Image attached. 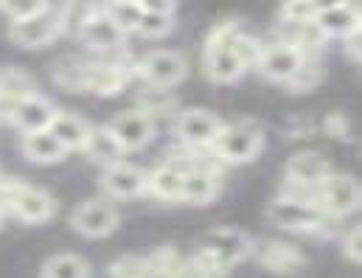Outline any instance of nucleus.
Here are the masks:
<instances>
[{
    "instance_id": "1",
    "label": "nucleus",
    "mask_w": 362,
    "mask_h": 278,
    "mask_svg": "<svg viewBox=\"0 0 362 278\" xmlns=\"http://www.w3.org/2000/svg\"><path fill=\"white\" fill-rule=\"evenodd\" d=\"M0 202L6 205V211L28 225L48 222L57 214V199L48 191L23 180H0Z\"/></svg>"
},
{
    "instance_id": "2",
    "label": "nucleus",
    "mask_w": 362,
    "mask_h": 278,
    "mask_svg": "<svg viewBox=\"0 0 362 278\" xmlns=\"http://www.w3.org/2000/svg\"><path fill=\"white\" fill-rule=\"evenodd\" d=\"M267 219L275 228L292 231V233H323L329 216L320 214V208L298 194H281L267 208Z\"/></svg>"
},
{
    "instance_id": "3",
    "label": "nucleus",
    "mask_w": 362,
    "mask_h": 278,
    "mask_svg": "<svg viewBox=\"0 0 362 278\" xmlns=\"http://www.w3.org/2000/svg\"><path fill=\"white\" fill-rule=\"evenodd\" d=\"M262 149H264V132L253 121L222 124L216 141L211 144V152L219 163H250Z\"/></svg>"
},
{
    "instance_id": "4",
    "label": "nucleus",
    "mask_w": 362,
    "mask_h": 278,
    "mask_svg": "<svg viewBox=\"0 0 362 278\" xmlns=\"http://www.w3.org/2000/svg\"><path fill=\"white\" fill-rule=\"evenodd\" d=\"M253 248H256L253 236L239 228H211L199 236V245H197V250L208 256L214 265H219L222 270H230L247 256H253Z\"/></svg>"
},
{
    "instance_id": "5",
    "label": "nucleus",
    "mask_w": 362,
    "mask_h": 278,
    "mask_svg": "<svg viewBox=\"0 0 362 278\" xmlns=\"http://www.w3.org/2000/svg\"><path fill=\"white\" fill-rule=\"evenodd\" d=\"M309 199L320 208V214H326L329 219L337 216H349L351 211L360 208V183L351 175H340V172H329L320 183L312 188Z\"/></svg>"
},
{
    "instance_id": "6",
    "label": "nucleus",
    "mask_w": 362,
    "mask_h": 278,
    "mask_svg": "<svg viewBox=\"0 0 362 278\" xmlns=\"http://www.w3.org/2000/svg\"><path fill=\"white\" fill-rule=\"evenodd\" d=\"M59 34H62V17H59V8H54V6L45 8L42 14H34L25 20H11V25H8V40L25 51L45 48Z\"/></svg>"
},
{
    "instance_id": "7",
    "label": "nucleus",
    "mask_w": 362,
    "mask_h": 278,
    "mask_svg": "<svg viewBox=\"0 0 362 278\" xmlns=\"http://www.w3.org/2000/svg\"><path fill=\"white\" fill-rule=\"evenodd\" d=\"M121 222V214L118 208L104 199V197H95V199H85L79 202L74 211H71V225L76 233L88 236V239H104L110 236Z\"/></svg>"
},
{
    "instance_id": "8",
    "label": "nucleus",
    "mask_w": 362,
    "mask_h": 278,
    "mask_svg": "<svg viewBox=\"0 0 362 278\" xmlns=\"http://www.w3.org/2000/svg\"><path fill=\"white\" fill-rule=\"evenodd\" d=\"M332 172L329 161L320 155V152H298L286 161L284 166V178H286V194H298V197H306L312 194V188L320 183L326 175Z\"/></svg>"
},
{
    "instance_id": "9",
    "label": "nucleus",
    "mask_w": 362,
    "mask_h": 278,
    "mask_svg": "<svg viewBox=\"0 0 362 278\" xmlns=\"http://www.w3.org/2000/svg\"><path fill=\"white\" fill-rule=\"evenodd\" d=\"M138 76L152 88H175L188 76V62L177 51L160 48L138 62Z\"/></svg>"
},
{
    "instance_id": "10",
    "label": "nucleus",
    "mask_w": 362,
    "mask_h": 278,
    "mask_svg": "<svg viewBox=\"0 0 362 278\" xmlns=\"http://www.w3.org/2000/svg\"><path fill=\"white\" fill-rule=\"evenodd\" d=\"M222 118L208 112V110H182L175 118V132L180 138L182 146L199 152V149H211V144L216 141L219 129H222Z\"/></svg>"
},
{
    "instance_id": "11",
    "label": "nucleus",
    "mask_w": 362,
    "mask_h": 278,
    "mask_svg": "<svg viewBox=\"0 0 362 278\" xmlns=\"http://www.w3.org/2000/svg\"><path fill=\"white\" fill-rule=\"evenodd\" d=\"M107 127L118 138V144L124 146V152H138V149L149 146L152 138H155V118L149 112L138 110V107L118 112Z\"/></svg>"
},
{
    "instance_id": "12",
    "label": "nucleus",
    "mask_w": 362,
    "mask_h": 278,
    "mask_svg": "<svg viewBox=\"0 0 362 278\" xmlns=\"http://www.w3.org/2000/svg\"><path fill=\"white\" fill-rule=\"evenodd\" d=\"M303 59H309V57H303L300 48H295V45L278 40L275 45H264V51H262L256 68H259V74H262L264 79H270V82H284V85H286V82L298 74V68L303 65Z\"/></svg>"
},
{
    "instance_id": "13",
    "label": "nucleus",
    "mask_w": 362,
    "mask_h": 278,
    "mask_svg": "<svg viewBox=\"0 0 362 278\" xmlns=\"http://www.w3.org/2000/svg\"><path fill=\"white\" fill-rule=\"evenodd\" d=\"M57 112H59V107H57L48 95L31 93V95H25V98L17 101L14 115H11V124H14L23 135H25V132H42V129L51 127V121L57 118Z\"/></svg>"
},
{
    "instance_id": "14",
    "label": "nucleus",
    "mask_w": 362,
    "mask_h": 278,
    "mask_svg": "<svg viewBox=\"0 0 362 278\" xmlns=\"http://www.w3.org/2000/svg\"><path fill=\"white\" fill-rule=\"evenodd\" d=\"M76 37L90 48V51H118L127 40V34L107 17L104 8L93 11L90 17L76 28Z\"/></svg>"
},
{
    "instance_id": "15",
    "label": "nucleus",
    "mask_w": 362,
    "mask_h": 278,
    "mask_svg": "<svg viewBox=\"0 0 362 278\" xmlns=\"http://www.w3.org/2000/svg\"><path fill=\"white\" fill-rule=\"evenodd\" d=\"M101 188L110 194V197H141L146 194V172L141 166H132L127 161H118V163H110L104 166L101 172Z\"/></svg>"
},
{
    "instance_id": "16",
    "label": "nucleus",
    "mask_w": 362,
    "mask_h": 278,
    "mask_svg": "<svg viewBox=\"0 0 362 278\" xmlns=\"http://www.w3.org/2000/svg\"><path fill=\"white\" fill-rule=\"evenodd\" d=\"M222 188L219 180V169L216 166H208V163H194L185 175H182V191L180 199L188 205H208Z\"/></svg>"
},
{
    "instance_id": "17",
    "label": "nucleus",
    "mask_w": 362,
    "mask_h": 278,
    "mask_svg": "<svg viewBox=\"0 0 362 278\" xmlns=\"http://www.w3.org/2000/svg\"><path fill=\"white\" fill-rule=\"evenodd\" d=\"M253 253L259 256L262 267H267L275 276H289V273H298L306 267L303 250L289 242H281V239H270L262 248H253Z\"/></svg>"
},
{
    "instance_id": "18",
    "label": "nucleus",
    "mask_w": 362,
    "mask_h": 278,
    "mask_svg": "<svg viewBox=\"0 0 362 278\" xmlns=\"http://www.w3.org/2000/svg\"><path fill=\"white\" fill-rule=\"evenodd\" d=\"M315 23H317V28L326 40H346L354 31H360V6L351 0V3H343V6L320 8L315 14Z\"/></svg>"
},
{
    "instance_id": "19",
    "label": "nucleus",
    "mask_w": 362,
    "mask_h": 278,
    "mask_svg": "<svg viewBox=\"0 0 362 278\" xmlns=\"http://www.w3.org/2000/svg\"><path fill=\"white\" fill-rule=\"evenodd\" d=\"M202 71L214 85H233L247 71L236 57L233 45L225 48H202Z\"/></svg>"
},
{
    "instance_id": "20",
    "label": "nucleus",
    "mask_w": 362,
    "mask_h": 278,
    "mask_svg": "<svg viewBox=\"0 0 362 278\" xmlns=\"http://www.w3.org/2000/svg\"><path fill=\"white\" fill-rule=\"evenodd\" d=\"M23 155L31 161V163H40V166H54V163H62L68 158V149L48 132H25L23 135Z\"/></svg>"
},
{
    "instance_id": "21",
    "label": "nucleus",
    "mask_w": 362,
    "mask_h": 278,
    "mask_svg": "<svg viewBox=\"0 0 362 278\" xmlns=\"http://www.w3.org/2000/svg\"><path fill=\"white\" fill-rule=\"evenodd\" d=\"M82 152L90 158L93 163H98L101 169H104V166H110V163L124 161V146L118 144V138L110 132V127H107V124H101V127H90V132H88V141H85Z\"/></svg>"
},
{
    "instance_id": "22",
    "label": "nucleus",
    "mask_w": 362,
    "mask_h": 278,
    "mask_svg": "<svg viewBox=\"0 0 362 278\" xmlns=\"http://www.w3.org/2000/svg\"><path fill=\"white\" fill-rule=\"evenodd\" d=\"M129 79H132V71L127 65H118V62L90 65V88H88V93L110 98V95H118L124 91Z\"/></svg>"
},
{
    "instance_id": "23",
    "label": "nucleus",
    "mask_w": 362,
    "mask_h": 278,
    "mask_svg": "<svg viewBox=\"0 0 362 278\" xmlns=\"http://www.w3.org/2000/svg\"><path fill=\"white\" fill-rule=\"evenodd\" d=\"M48 132H51L68 152H74V149H82V146H85L88 132H90V124H88L82 115H76V112H62V110H59L57 118L51 121Z\"/></svg>"
},
{
    "instance_id": "24",
    "label": "nucleus",
    "mask_w": 362,
    "mask_h": 278,
    "mask_svg": "<svg viewBox=\"0 0 362 278\" xmlns=\"http://www.w3.org/2000/svg\"><path fill=\"white\" fill-rule=\"evenodd\" d=\"M146 191H152L155 197L160 199H180L182 191V172L175 166V163H160L158 169L146 172Z\"/></svg>"
},
{
    "instance_id": "25",
    "label": "nucleus",
    "mask_w": 362,
    "mask_h": 278,
    "mask_svg": "<svg viewBox=\"0 0 362 278\" xmlns=\"http://www.w3.org/2000/svg\"><path fill=\"white\" fill-rule=\"evenodd\" d=\"M54 82L71 93H88V88H90V62L59 59L54 65Z\"/></svg>"
},
{
    "instance_id": "26",
    "label": "nucleus",
    "mask_w": 362,
    "mask_h": 278,
    "mask_svg": "<svg viewBox=\"0 0 362 278\" xmlns=\"http://www.w3.org/2000/svg\"><path fill=\"white\" fill-rule=\"evenodd\" d=\"M42 278H90V265L76 253H57L42 265Z\"/></svg>"
},
{
    "instance_id": "27",
    "label": "nucleus",
    "mask_w": 362,
    "mask_h": 278,
    "mask_svg": "<svg viewBox=\"0 0 362 278\" xmlns=\"http://www.w3.org/2000/svg\"><path fill=\"white\" fill-rule=\"evenodd\" d=\"M104 11L124 34H135V28L144 17V8L138 0H104Z\"/></svg>"
},
{
    "instance_id": "28",
    "label": "nucleus",
    "mask_w": 362,
    "mask_h": 278,
    "mask_svg": "<svg viewBox=\"0 0 362 278\" xmlns=\"http://www.w3.org/2000/svg\"><path fill=\"white\" fill-rule=\"evenodd\" d=\"M31 93H40L31 74H25V71H20V68H3V71H0V95L20 101V98H25V95H31Z\"/></svg>"
},
{
    "instance_id": "29",
    "label": "nucleus",
    "mask_w": 362,
    "mask_h": 278,
    "mask_svg": "<svg viewBox=\"0 0 362 278\" xmlns=\"http://www.w3.org/2000/svg\"><path fill=\"white\" fill-rule=\"evenodd\" d=\"M175 20H177L175 14L144 11V17H141V23H138L135 34H141V37H149V40H160V37H169V34L175 31V25H177Z\"/></svg>"
},
{
    "instance_id": "30",
    "label": "nucleus",
    "mask_w": 362,
    "mask_h": 278,
    "mask_svg": "<svg viewBox=\"0 0 362 278\" xmlns=\"http://www.w3.org/2000/svg\"><path fill=\"white\" fill-rule=\"evenodd\" d=\"M107 278H155V273L144 256H121L110 265Z\"/></svg>"
},
{
    "instance_id": "31",
    "label": "nucleus",
    "mask_w": 362,
    "mask_h": 278,
    "mask_svg": "<svg viewBox=\"0 0 362 278\" xmlns=\"http://www.w3.org/2000/svg\"><path fill=\"white\" fill-rule=\"evenodd\" d=\"M315 14H317V8H315L312 0H284L281 11H278V23H284V25H303V23H312Z\"/></svg>"
},
{
    "instance_id": "32",
    "label": "nucleus",
    "mask_w": 362,
    "mask_h": 278,
    "mask_svg": "<svg viewBox=\"0 0 362 278\" xmlns=\"http://www.w3.org/2000/svg\"><path fill=\"white\" fill-rule=\"evenodd\" d=\"M233 51H236V57L242 59L245 68H256V62H259V57H262V51H264V42L242 28V34L233 40Z\"/></svg>"
},
{
    "instance_id": "33",
    "label": "nucleus",
    "mask_w": 362,
    "mask_h": 278,
    "mask_svg": "<svg viewBox=\"0 0 362 278\" xmlns=\"http://www.w3.org/2000/svg\"><path fill=\"white\" fill-rule=\"evenodd\" d=\"M242 34V23L239 20H219L208 37H205V48H225V45H233V40Z\"/></svg>"
},
{
    "instance_id": "34",
    "label": "nucleus",
    "mask_w": 362,
    "mask_h": 278,
    "mask_svg": "<svg viewBox=\"0 0 362 278\" xmlns=\"http://www.w3.org/2000/svg\"><path fill=\"white\" fill-rule=\"evenodd\" d=\"M320 82H323V68H320L317 62H312V59H303V65L298 68V74H295L286 85H289L295 93H303V91L317 88Z\"/></svg>"
},
{
    "instance_id": "35",
    "label": "nucleus",
    "mask_w": 362,
    "mask_h": 278,
    "mask_svg": "<svg viewBox=\"0 0 362 278\" xmlns=\"http://www.w3.org/2000/svg\"><path fill=\"white\" fill-rule=\"evenodd\" d=\"M0 8L6 11L8 20H25V17H34L51 8V0H3Z\"/></svg>"
},
{
    "instance_id": "36",
    "label": "nucleus",
    "mask_w": 362,
    "mask_h": 278,
    "mask_svg": "<svg viewBox=\"0 0 362 278\" xmlns=\"http://www.w3.org/2000/svg\"><path fill=\"white\" fill-rule=\"evenodd\" d=\"M172 104V95H169V88H152L146 85V91L138 95V110L144 112H163L166 107Z\"/></svg>"
},
{
    "instance_id": "37",
    "label": "nucleus",
    "mask_w": 362,
    "mask_h": 278,
    "mask_svg": "<svg viewBox=\"0 0 362 278\" xmlns=\"http://www.w3.org/2000/svg\"><path fill=\"white\" fill-rule=\"evenodd\" d=\"M362 231L360 225L357 228H351L349 233H346V239H343V256L351 262V265H360L362 262Z\"/></svg>"
},
{
    "instance_id": "38",
    "label": "nucleus",
    "mask_w": 362,
    "mask_h": 278,
    "mask_svg": "<svg viewBox=\"0 0 362 278\" xmlns=\"http://www.w3.org/2000/svg\"><path fill=\"white\" fill-rule=\"evenodd\" d=\"M326 129H329V135H337V138H349V135H351L349 118H346L343 112H332V115L326 118Z\"/></svg>"
},
{
    "instance_id": "39",
    "label": "nucleus",
    "mask_w": 362,
    "mask_h": 278,
    "mask_svg": "<svg viewBox=\"0 0 362 278\" xmlns=\"http://www.w3.org/2000/svg\"><path fill=\"white\" fill-rule=\"evenodd\" d=\"M144 11H160V14H175L177 0H138Z\"/></svg>"
},
{
    "instance_id": "40",
    "label": "nucleus",
    "mask_w": 362,
    "mask_h": 278,
    "mask_svg": "<svg viewBox=\"0 0 362 278\" xmlns=\"http://www.w3.org/2000/svg\"><path fill=\"white\" fill-rule=\"evenodd\" d=\"M346 51H349L351 62H360V31H354L351 37H346Z\"/></svg>"
},
{
    "instance_id": "41",
    "label": "nucleus",
    "mask_w": 362,
    "mask_h": 278,
    "mask_svg": "<svg viewBox=\"0 0 362 278\" xmlns=\"http://www.w3.org/2000/svg\"><path fill=\"white\" fill-rule=\"evenodd\" d=\"M315 3V8L320 11V8H332V6H343V3H351V0H312Z\"/></svg>"
},
{
    "instance_id": "42",
    "label": "nucleus",
    "mask_w": 362,
    "mask_h": 278,
    "mask_svg": "<svg viewBox=\"0 0 362 278\" xmlns=\"http://www.w3.org/2000/svg\"><path fill=\"white\" fill-rule=\"evenodd\" d=\"M3 214H6V205L0 202V225H3Z\"/></svg>"
},
{
    "instance_id": "43",
    "label": "nucleus",
    "mask_w": 362,
    "mask_h": 278,
    "mask_svg": "<svg viewBox=\"0 0 362 278\" xmlns=\"http://www.w3.org/2000/svg\"><path fill=\"white\" fill-rule=\"evenodd\" d=\"M0 3H3V0H0Z\"/></svg>"
}]
</instances>
